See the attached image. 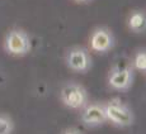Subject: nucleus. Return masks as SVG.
Here are the masks:
<instances>
[{
  "mask_svg": "<svg viewBox=\"0 0 146 134\" xmlns=\"http://www.w3.org/2000/svg\"><path fill=\"white\" fill-rule=\"evenodd\" d=\"M61 100L70 109H80L86 101V94L79 85H67L61 91Z\"/></svg>",
  "mask_w": 146,
  "mask_h": 134,
  "instance_id": "7ed1b4c3",
  "label": "nucleus"
},
{
  "mask_svg": "<svg viewBox=\"0 0 146 134\" xmlns=\"http://www.w3.org/2000/svg\"><path fill=\"white\" fill-rule=\"evenodd\" d=\"M106 118L111 120L113 124L119 127H127L132 123V114L123 104H121L117 100H112L108 104L104 105Z\"/></svg>",
  "mask_w": 146,
  "mask_h": 134,
  "instance_id": "f03ea898",
  "label": "nucleus"
},
{
  "mask_svg": "<svg viewBox=\"0 0 146 134\" xmlns=\"http://www.w3.org/2000/svg\"><path fill=\"white\" fill-rule=\"evenodd\" d=\"M133 66L135 68L140 71H146V52L140 51L133 57Z\"/></svg>",
  "mask_w": 146,
  "mask_h": 134,
  "instance_id": "9d476101",
  "label": "nucleus"
},
{
  "mask_svg": "<svg viewBox=\"0 0 146 134\" xmlns=\"http://www.w3.org/2000/svg\"><path fill=\"white\" fill-rule=\"evenodd\" d=\"M146 26V16L140 10H133L127 18V27L132 32H141Z\"/></svg>",
  "mask_w": 146,
  "mask_h": 134,
  "instance_id": "6e6552de",
  "label": "nucleus"
},
{
  "mask_svg": "<svg viewBox=\"0 0 146 134\" xmlns=\"http://www.w3.org/2000/svg\"><path fill=\"white\" fill-rule=\"evenodd\" d=\"M83 120L86 124H100L104 120H107L106 118V111H104V106L103 105H89L85 110L83 111Z\"/></svg>",
  "mask_w": 146,
  "mask_h": 134,
  "instance_id": "0eeeda50",
  "label": "nucleus"
},
{
  "mask_svg": "<svg viewBox=\"0 0 146 134\" xmlns=\"http://www.w3.org/2000/svg\"><path fill=\"white\" fill-rule=\"evenodd\" d=\"M31 48L27 33L21 29H12L4 39V49L9 55L21 57L28 53Z\"/></svg>",
  "mask_w": 146,
  "mask_h": 134,
  "instance_id": "f257e3e1",
  "label": "nucleus"
},
{
  "mask_svg": "<svg viewBox=\"0 0 146 134\" xmlns=\"http://www.w3.org/2000/svg\"><path fill=\"white\" fill-rule=\"evenodd\" d=\"M64 134H78V133L75 132V130H66V132L64 133Z\"/></svg>",
  "mask_w": 146,
  "mask_h": 134,
  "instance_id": "9b49d317",
  "label": "nucleus"
},
{
  "mask_svg": "<svg viewBox=\"0 0 146 134\" xmlns=\"http://www.w3.org/2000/svg\"><path fill=\"white\" fill-rule=\"evenodd\" d=\"M113 44V37L109 29L107 28H97L89 37V46L95 52H107L111 49Z\"/></svg>",
  "mask_w": 146,
  "mask_h": 134,
  "instance_id": "20e7f679",
  "label": "nucleus"
},
{
  "mask_svg": "<svg viewBox=\"0 0 146 134\" xmlns=\"http://www.w3.org/2000/svg\"><path fill=\"white\" fill-rule=\"evenodd\" d=\"M13 122L8 115L0 114V134H12L13 132Z\"/></svg>",
  "mask_w": 146,
  "mask_h": 134,
  "instance_id": "1a4fd4ad",
  "label": "nucleus"
},
{
  "mask_svg": "<svg viewBox=\"0 0 146 134\" xmlns=\"http://www.w3.org/2000/svg\"><path fill=\"white\" fill-rule=\"evenodd\" d=\"M75 3H86V1H89V0H74Z\"/></svg>",
  "mask_w": 146,
  "mask_h": 134,
  "instance_id": "f8f14e48",
  "label": "nucleus"
},
{
  "mask_svg": "<svg viewBox=\"0 0 146 134\" xmlns=\"http://www.w3.org/2000/svg\"><path fill=\"white\" fill-rule=\"evenodd\" d=\"M131 82V71L128 68L114 70L108 77V83L111 87L122 90L126 89Z\"/></svg>",
  "mask_w": 146,
  "mask_h": 134,
  "instance_id": "423d86ee",
  "label": "nucleus"
},
{
  "mask_svg": "<svg viewBox=\"0 0 146 134\" xmlns=\"http://www.w3.org/2000/svg\"><path fill=\"white\" fill-rule=\"evenodd\" d=\"M66 61L70 68L78 72L85 71L89 66V57L86 55V52L81 48L70 49L66 56Z\"/></svg>",
  "mask_w": 146,
  "mask_h": 134,
  "instance_id": "39448f33",
  "label": "nucleus"
}]
</instances>
